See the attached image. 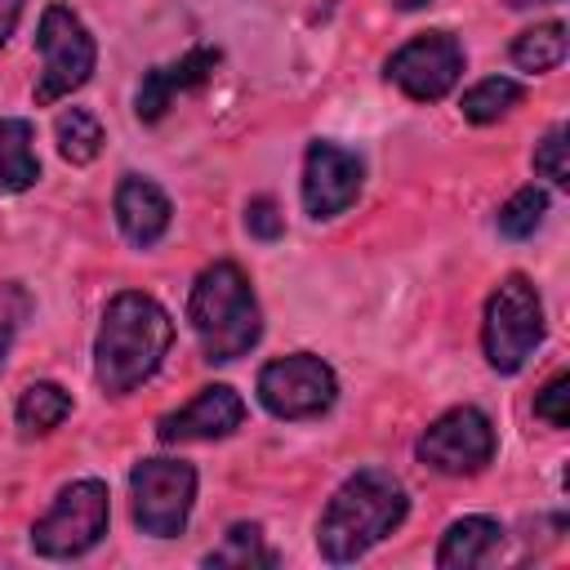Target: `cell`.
Here are the masks:
<instances>
[{"instance_id": "d4e9b609", "label": "cell", "mask_w": 570, "mask_h": 570, "mask_svg": "<svg viewBox=\"0 0 570 570\" xmlns=\"http://www.w3.org/2000/svg\"><path fill=\"white\" fill-rule=\"evenodd\" d=\"M534 414L552 428H566L570 423V374H552L543 383V392L534 396Z\"/></svg>"}, {"instance_id": "3957f363", "label": "cell", "mask_w": 570, "mask_h": 570, "mask_svg": "<svg viewBox=\"0 0 570 570\" xmlns=\"http://www.w3.org/2000/svg\"><path fill=\"white\" fill-rule=\"evenodd\" d=\"M187 321L196 330V343L205 352V361H236L245 356L258 334H263V316H258V298L245 281V272L236 263H209L187 298Z\"/></svg>"}, {"instance_id": "f1b7e54d", "label": "cell", "mask_w": 570, "mask_h": 570, "mask_svg": "<svg viewBox=\"0 0 570 570\" xmlns=\"http://www.w3.org/2000/svg\"><path fill=\"white\" fill-rule=\"evenodd\" d=\"M396 9H419V4H428V0H392Z\"/></svg>"}, {"instance_id": "277c9868", "label": "cell", "mask_w": 570, "mask_h": 570, "mask_svg": "<svg viewBox=\"0 0 570 570\" xmlns=\"http://www.w3.org/2000/svg\"><path fill=\"white\" fill-rule=\"evenodd\" d=\"M539 343H543V303H539V289L521 272H512V276L499 281V289L485 303V321H481L485 361L499 374H517Z\"/></svg>"}, {"instance_id": "4316f807", "label": "cell", "mask_w": 570, "mask_h": 570, "mask_svg": "<svg viewBox=\"0 0 570 570\" xmlns=\"http://www.w3.org/2000/svg\"><path fill=\"white\" fill-rule=\"evenodd\" d=\"M22 4H27V0H0V45L13 36V27H18V18H22Z\"/></svg>"}, {"instance_id": "9a60e30c", "label": "cell", "mask_w": 570, "mask_h": 570, "mask_svg": "<svg viewBox=\"0 0 570 570\" xmlns=\"http://www.w3.org/2000/svg\"><path fill=\"white\" fill-rule=\"evenodd\" d=\"M503 548V525L490 517H459L436 548V566L441 570H472L485 566L494 552Z\"/></svg>"}, {"instance_id": "30bf717a", "label": "cell", "mask_w": 570, "mask_h": 570, "mask_svg": "<svg viewBox=\"0 0 570 570\" xmlns=\"http://www.w3.org/2000/svg\"><path fill=\"white\" fill-rule=\"evenodd\" d=\"M463 76V45L450 31H423L387 58V80L414 102H436Z\"/></svg>"}, {"instance_id": "83f0119b", "label": "cell", "mask_w": 570, "mask_h": 570, "mask_svg": "<svg viewBox=\"0 0 570 570\" xmlns=\"http://www.w3.org/2000/svg\"><path fill=\"white\" fill-rule=\"evenodd\" d=\"M512 9H530V4H561V0H508Z\"/></svg>"}, {"instance_id": "ba28073f", "label": "cell", "mask_w": 570, "mask_h": 570, "mask_svg": "<svg viewBox=\"0 0 570 570\" xmlns=\"http://www.w3.org/2000/svg\"><path fill=\"white\" fill-rule=\"evenodd\" d=\"M334 396H338V379L312 352L276 356L258 370V401L276 419H321L334 405Z\"/></svg>"}, {"instance_id": "5bb4252c", "label": "cell", "mask_w": 570, "mask_h": 570, "mask_svg": "<svg viewBox=\"0 0 570 570\" xmlns=\"http://www.w3.org/2000/svg\"><path fill=\"white\" fill-rule=\"evenodd\" d=\"M111 209H116V223H120L125 240H129V245H142V249L156 245V240L169 232V218H174L169 196H165L151 178H138V174H125V178H120Z\"/></svg>"}, {"instance_id": "52a82bcc", "label": "cell", "mask_w": 570, "mask_h": 570, "mask_svg": "<svg viewBox=\"0 0 570 570\" xmlns=\"http://www.w3.org/2000/svg\"><path fill=\"white\" fill-rule=\"evenodd\" d=\"M134 490V521L151 539L183 534L191 503H196V468L183 459H142L129 472Z\"/></svg>"}, {"instance_id": "9c48e42d", "label": "cell", "mask_w": 570, "mask_h": 570, "mask_svg": "<svg viewBox=\"0 0 570 570\" xmlns=\"http://www.w3.org/2000/svg\"><path fill=\"white\" fill-rule=\"evenodd\" d=\"M414 454L445 476H472L494 459V428L476 405L445 410L414 445Z\"/></svg>"}, {"instance_id": "484cf974", "label": "cell", "mask_w": 570, "mask_h": 570, "mask_svg": "<svg viewBox=\"0 0 570 570\" xmlns=\"http://www.w3.org/2000/svg\"><path fill=\"white\" fill-rule=\"evenodd\" d=\"M245 232L258 236V240H276V236L285 232V214L276 209L272 196H254V200L245 205Z\"/></svg>"}, {"instance_id": "ffe728a7", "label": "cell", "mask_w": 570, "mask_h": 570, "mask_svg": "<svg viewBox=\"0 0 570 570\" xmlns=\"http://www.w3.org/2000/svg\"><path fill=\"white\" fill-rule=\"evenodd\" d=\"M525 98V89L517 85V80H508V76H490V80H481V85H472L468 94H463V116L472 120V125H490V120H499V116H508L517 102Z\"/></svg>"}, {"instance_id": "e0dca14e", "label": "cell", "mask_w": 570, "mask_h": 570, "mask_svg": "<svg viewBox=\"0 0 570 570\" xmlns=\"http://www.w3.org/2000/svg\"><path fill=\"white\" fill-rule=\"evenodd\" d=\"M67 414H71V392L58 387V383H45V379L31 383V387H22L18 410H13V419H18V428H22L27 436H45V432H53Z\"/></svg>"}, {"instance_id": "7402d4cb", "label": "cell", "mask_w": 570, "mask_h": 570, "mask_svg": "<svg viewBox=\"0 0 570 570\" xmlns=\"http://www.w3.org/2000/svg\"><path fill=\"white\" fill-rule=\"evenodd\" d=\"M205 566H276V557L263 548V530L249 521H236L223 534V548L205 557Z\"/></svg>"}, {"instance_id": "7a4b0ae2", "label": "cell", "mask_w": 570, "mask_h": 570, "mask_svg": "<svg viewBox=\"0 0 570 570\" xmlns=\"http://www.w3.org/2000/svg\"><path fill=\"white\" fill-rule=\"evenodd\" d=\"M405 512H410L405 485L383 468H361L325 503L321 525H316V548L325 561L347 566L365 557L379 539H387L405 521Z\"/></svg>"}, {"instance_id": "2e32d148", "label": "cell", "mask_w": 570, "mask_h": 570, "mask_svg": "<svg viewBox=\"0 0 570 570\" xmlns=\"http://www.w3.org/2000/svg\"><path fill=\"white\" fill-rule=\"evenodd\" d=\"M31 138H36L31 120H22V116L0 120V191H27L40 178Z\"/></svg>"}, {"instance_id": "6da1fadb", "label": "cell", "mask_w": 570, "mask_h": 570, "mask_svg": "<svg viewBox=\"0 0 570 570\" xmlns=\"http://www.w3.org/2000/svg\"><path fill=\"white\" fill-rule=\"evenodd\" d=\"M169 343H174L169 312L151 294L120 289L107 303L102 325H98V338H94V374H98V387L107 396L134 392L138 383H147L160 370Z\"/></svg>"}, {"instance_id": "7c38bea8", "label": "cell", "mask_w": 570, "mask_h": 570, "mask_svg": "<svg viewBox=\"0 0 570 570\" xmlns=\"http://www.w3.org/2000/svg\"><path fill=\"white\" fill-rule=\"evenodd\" d=\"M240 423H245V401L236 396V387L209 383V387H200L183 410L165 414V419L156 423V436H160L165 445H174V441H223V436H232Z\"/></svg>"}, {"instance_id": "d6986e66", "label": "cell", "mask_w": 570, "mask_h": 570, "mask_svg": "<svg viewBox=\"0 0 570 570\" xmlns=\"http://www.w3.org/2000/svg\"><path fill=\"white\" fill-rule=\"evenodd\" d=\"M561 58H566V27L561 22H539L512 40V62L521 71H552V67H561Z\"/></svg>"}, {"instance_id": "cb8c5ba5", "label": "cell", "mask_w": 570, "mask_h": 570, "mask_svg": "<svg viewBox=\"0 0 570 570\" xmlns=\"http://www.w3.org/2000/svg\"><path fill=\"white\" fill-rule=\"evenodd\" d=\"M27 312H31V294L18 285V281H9V285H0V370H4V356H9V343H13V334H18V325L27 321Z\"/></svg>"}, {"instance_id": "ac0fdd59", "label": "cell", "mask_w": 570, "mask_h": 570, "mask_svg": "<svg viewBox=\"0 0 570 570\" xmlns=\"http://www.w3.org/2000/svg\"><path fill=\"white\" fill-rule=\"evenodd\" d=\"M53 138H58L62 160H71V165H89V160L102 151V125H98V116L85 111V107H67V111L53 120Z\"/></svg>"}, {"instance_id": "44dd1931", "label": "cell", "mask_w": 570, "mask_h": 570, "mask_svg": "<svg viewBox=\"0 0 570 570\" xmlns=\"http://www.w3.org/2000/svg\"><path fill=\"white\" fill-rule=\"evenodd\" d=\"M543 214H548V191L530 183V187H521V191H512V196L503 200V209H499V232H503L508 240H525V236L539 232Z\"/></svg>"}, {"instance_id": "8992f818", "label": "cell", "mask_w": 570, "mask_h": 570, "mask_svg": "<svg viewBox=\"0 0 570 570\" xmlns=\"http://www.w3.org/2000/svg\"><path fill=\"white\" fill-rule=\"evenodd\" d=\"M107 485L85 476V481H71L58 490L53 508L31 525V548L40 557H53V561H71V557H85L102 534H107Z\"/></svg>"}, {"instance_id": "4fadbf2b", "label": "cell", "mask_w": 570, "mask_h": 570, "mask_svg": "<svg viewBox=\"0 0 570 570\" xmlns=\"http://www.w3.org/2000/svg\"><path fill=\"white\" fill-rule=\"evenodd\" d=\"M223 62V49L218 45H196L187 49L178 62H165V67H151L138 85V120H160L169 111V102L196 85H205L214 76V67Z\"/></svg>"}, {"instance_id": "8fae6325", "label": "cell", "mask_w": 570, "mask_h": 570, "mask_svg": "<svg viewBox=\"0 0 570 570\" xmlns=\"http://www.w3.org/2000/svg\"><path fill=\"white\" fill-rule=\"evenodd\" d=\"M361 183H365V160L338 142H325L316 138L307 147V160H303V209L312 218H334L343 214L356 196H361Z\"/></svg>"}, {"instance_id": "603a6c76", "label": "cell", "mask_w": 570, "mask_h": 570, "mask_svg": "<svg viewBox=\"0 0 570 570\" xmlns=\"http://www.w3.org/2000/svg\"><path fill=\"white\" fill-rule=\"evenodd\" d=\"M534 174H543L552 187H570V169H566V125H552L543 134V142L534 147Z\"/></svg>"}, {"instance_id": "5b68a950", "label": "cell", "mask_w": 570, "mask_h": 570, "mask_svg": "<svg viewBox=\"0 0 570 570\" xmlns=\"http://www.w3.org/2000/svg\"><path fill=\"white\" fill-rule=\"evenodd\" d=\"M36 45H40V80H36V89H31L36 107H49V102L67 98L71 89H80V85L94 76L98 45H94L89 27H85L67 4H49V9L40 13Z\"/></svg>"}]
</instances>
